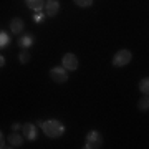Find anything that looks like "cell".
I'll return each instance as SVG.
<instances>
[{
	"label": "cell",
	"instance_id": "cell-4",
	"mask_svg": "<svg viewBox=\"0 0 149 149\" xmlns=\"http://www.w3.org/2000/svg\"><path fill=\"white\" fill-rule=\"evenodd\" d=\"M50 76H52V80L56 81V83H65V81L68 80V74H66V70L63 66H56L50 71Z\"/></svg>",
	"mask_w": 149,
	"mask_h": 149
},
{
	"label": "cell",
	"instance_id": "cell-17",
	"mask_svg": "<svg viewBox=\"0 0 149 149\" xmlns=\"http://www.w3.org/2000/svg\"><path fill=\"white\" fill-rule=\"evenodd\" d=\"M33 20H35V22H43V15H42V13H37V15L33 17Z\"/></svg>",
	"mask_w": 149,
	"mask_h": 149
},
{
	"label": "cell",
	"instance_id": "cell-10",
	"mask_svg": "<svg viewBox=\"0 0 149 149\" xmlns=\"http://www.w3.org/2000/svg\"><path fill=\"white\" fill-rule=\"evenodd\" d=\"M8 141H10V144L13 146V148H20V146H22V143H23V138H22L20 134L12 133L10 136H8Z\"/></svg>",
	"mask_w": 149,
	"mask_h": 149
},
{
	"label": "cell",
	"instance_id": "cell-14",
	"mask_svg": "<svg viewBox=\"0 0 149 149\" xmlns=\"http://www.w3.org/2000/svg\"><path fill=\"white\" fill-rule=\"evenodd\" d=\"M5 45H8V35L5 32H0V48H3Z\"/></svg>",
	"mask_w": 149,
	"mask_h": 149
},
{
	"label": "cell",
	"instance_id": "cell-11",
	"mask_svg": "<svg viewBox=\"0 0 149 149\" xmlns=\"http://www.w3.org/2000/svg\"><path fill=\"white\" fill-rule=\"evenodd\" d=\"M33 43V35H23V37L18 40V47L22 48H28Z\"/></svg>",
	"mask_w": 149,
	"mask_h": 149
},
{
	"label": "cell",
	"instance_id": "cell-20",
	"mask_svg": "<svg viewBox=\"0 0 149 149\" xmlns=\"http://www.w3.org/2000/svg\"><path fill=\"white\" fill-rule=\"evenodd\" d=\"M20 129V124H13V131H18Z\"/></svg>",
	"mask_w": 149,
	"mask_h": 149
},
{
	"label": "cell",
	"instance_id": "cell-9",
	"mask_svg": "<svg viewBox=\"0 0 149 149\" xmlns=\"http://www.w3.org/2000/svg\"><path fill=\"white\" fill-rule=\"evenodd\" d=\"M10 28L13 33H20L22 30H23V20L22 18H13V20L10 22Z\"/></svg>",
	"mask_w": 149,
	"mask_h": 149
},
{
	"label": "cell",
	"instance_id": "cell-16",
	"mask_svg": "<svg viewBox=\"0 0 149 149\" xmlns=\"http://www.w3.org/2000/svg\"><path fill=\"white\" fill-rule=\"evenodd\" d=\"M28 60H30V55H28L27 52H23V53H20V61H22V63H27Z\"/></svg>",
	"mask_w": 149,
	"mask_h": 149
},
{
	"label": "cell",
	"instance_id": "cell-8",
	"mask_svg": "<svg viewBox=\"0 0 149 149\" xmlns=\"http://www.w3.org/2000/svg\"><path fill=\"white\" fill-rule=\"evenodd\" d=\"M25 2H27L28 8H32L35 12H40L45 7V0H25Z\"/></svg>",
	"mask_w": 149,
	"mask_h": 149
},
{
	"label": "cell",
	"instance_id": "cell-3",
	"mask_svg": "<svg viewBox=\"0 0 149 149\" xmlns=\"http://www.w3.org/2000/svg\"><path fill=\"white\" fill-rule=\"evenodd\" d=\"M101 144H103V138L98 131H90V133H88V136H86V148L88 149L101 148Z\"/></svg>",
	"mask_w": 149,
	"mask_h": 149
},
{
	"label": "cell",
	"instance_id": "cell-7",
	"mask_svg": "<svg viewBox=\"0 0 149 149\" xmlns=\"http://www.w3.org/2000/svg\"><path fill=\"white\" fill-rule=\"evenodd\" d=\"M22 129H23V134H25V138H27V139L33 141V139L37 138V129H35L33 124L27 123V124H23V126H22Z\"/></svg>",
	"mask_w": 149,
	"mask_h": 149
},
{
	"label": "cell",
	"instance_id": "cell-19",
	"mask_svg": "<svg viewBox=\"0 0 149 149\" xmlns=\"http://www.w3.org/2000/svg\"><path fill=\"white\" fill-rule=\"evenodd\" d=\"M3 148V136H2V133H0V149Z\"/></svg>",
	"mask_w": 149,
	"mask_h": 149
},
{
	"label": "cell",
	"instance_id": "cell-12",
	"mask_svg": "<svg viewBox=\"0 0 149 149\" xmlns=\"http://www.w3.org/2000/svg\"><path fill=\"white\" fill-rule=\"evenodd\" d=\"M138 106H139V109H141V111H148V109H149V100H148V95H144L143 98L139 100Z\"/></svg>",
	"mask_w": 149,
	"mask_h": 149
},
{
	"label": "cell",
	"instance_id": "cell-6",
	"mask_svg": "<svg viewBox=\"0 0 149 149\" xmlns=\"http://www.w3.org/2000/svg\"><path fill=\"white\" fill-rule=\"evenodd\" d=\"M45 12H47V15H50V17L56 15V13L60 12L58 0H48L47 3H45Z\"/></svg>",
	"mask_w": 149,
	"mask_h": 149
},
{
	"label": "cell",
	"instance_id": "cell-2",
	"mask_svg": "<svg viewBox=\"0 0 149 149\" xmlns=\"http://www.w3.org/2000/svg\"><path fill=\"white\" fill-rule=\"evenodd\" d=\"M131 61V52L129 50H119L116 55H114V58H113V65L114 66H124V65H128Z\"/></svg>",
	"mask_w": 149,
	"mask_h": 149
},
{
	"label": "cell",
	"instance_id": "cell-5",
	"mask_svg": "<svg viewBox=\"0 0 149 149\" xmlns=\"http://www.w3.org/2000/svg\"><path fill=\"white\" fill-rule=\"evenodd\" d=\"M63 66H65V70H70V71L76 70L78 68V58L73 53H66L63 56Z\"/></svg>",
	"mask_w": 149,
	"mask_h": 149
},
{
	"label": "cell",
	"instance_id": "cell-1",
	"mask_svg": "<svg viewBox=\"0 0 149 149\" xmlns=\"http://www.w3.org/2000/svg\"><path fill=\"white\" fill-rule=\"evenodd\" d=\"M40 126H42L43 133L47 134L48 138H60V136L63 134V131H65V126L60 121H56V119L43 121V123H40Z\"/></svg>",
	"mask_w": 149,
	"mask_h": 149
},
{
	"label": "cell",
	"instance_id": "cell-15",
	"mask_svg": "<svg viewBox=\"0 0 149 149\" xmlns=\"http://www.w3.org/2000/svg\"><path fill=\"white\" fill-rule=\"evenodd\" d=\"M74 3L78 7H90L93 3V0H74Z\"/></svg>",
	"mask_w": 149,
	"mask_h": 149
},
{
	"label": "cell",
	"instance_id": "cell-13",
	"mask_svg": "<svg viewBox=\"0 0 149 149\" xmlns=\"http://www.w3.org/2000/svg\"><path fill=\"white\" fill-rule=\"evenodd\" d=\"M139 90H141L143 95H148L149 93V80L148 78H143V80H141V83H139Z\"/></svg>",
	"mask_w": 149,
	"mask_h": 149
},
{
	"label": "cell",
	"instance_id": "cell-18",
	"mask_svg": "<svg viewBox=\"0 0 149 149\" xmlns=\"http://www.w3.org/2000/svg\"><path fill=\"white\" fill-rule=\"evenodd\" d=\"M2 66H5V58L0 55V68H2Z\"/></svg>",
	"mask_w": 149,
	"mask_h": 149
}]
</instances>
